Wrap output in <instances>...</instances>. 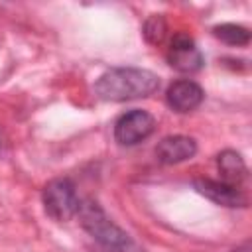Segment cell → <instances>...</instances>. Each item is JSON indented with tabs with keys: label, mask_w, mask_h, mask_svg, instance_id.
<instances>
[{
	"label": "cell",
	"mask_w": 252,
	"mask_h": 252,
	"mask_svg": "<svg viewBox=\"0 0 252 252\" xmlns=\"http://www.w3.org/2000/svg\"><path fill=\"white\" fill-rule=\"evenodd\" d=\"M159 89V77L154 71L138 67H112L104 71L96 83L94 93L102 100H134L146 98Z\"/></svg>",
	"instance_id": "obj_1"
},
{
	"label": "cell",
	"mask_w": 252,
	"mask_h": 252,
	"mask_svg": "<svg viewBox=\"0 0 252 252\" xmlns=\"http://www.w3.org/2000/svg\"><path fill=\"white\" fill-rule=\"evenodd\" d=\"M77 217L81 226L108 252H144L118 224L108 219L104 209L94 199H81Z\"/></svg>",
	"instance_id": "obj_2"
},
{
	"label": "cell",
	"mask_w": 252,
	"mask_h": 252,
	"mask_svg": "<svg viewBox=\"0 0 252 252\" xmlns=\"http://www.w3.org/2000/svg\"><path fill=\"white\" fill-rule=\"evenodd\" d=\"M41 203L47 217L57 222H67L77 217L81 199L77 195L75 183L69 177H55L43 187Z\"/></svg>",
	"instance_id": "obj_3"
},
{
	"label": "cell",
	"mask_w": 252,
	"mask_h": 252,
	"mask_svg": "<svg viewBox=\"0 0 252 252\" xmlns=\"http://www.w3.org/2000/svg\"><path fill=\"white\" fill-rule=\"evenodd\" d=\"M156 130V118L142 108L124 112L114 122V140L120 146H136Z\"/></svg>",
	"instance_id": "obj_4"
},
{
	"label": "cell",
	"mask_w": 252,
	"mask_h": 252,
	"mask_svg": "<svg viewBox=\"0 0 252 252\" xmlns=\"http://www.w3.org/2000/svg\"><path fill=\"white\" fill-rule=\"evenodd\" d=\"M165 57H167V63L181 73H195L205 63L203 53L199 51L195 39L185 32H177L171 37V43H169Z\"/></svg>",
	"instance_id": "obj_5"
},
{
	"label": "cell",
	"mask_w": 252,
	"mask_h": 252,
	"mask_svg": "<svg viewBox=\"0 0 252 252\" xmlns=\"http://www.w3.org/2000/svg\"><path fill=\"white\" fill-rule=\"evenodd\" d=\"M193 187L197 189V193H201L203 197H207L209 201L228 207V209H236V207H246L248 199L246 195L230 183L224 181H217V179H195Z\"/></svg>",
	"instance_id": "obj_6"
},
{
	"label": "cell",
	"mask_w": 252,
	"mask_h": 252,
	"mask_svg": "<svg viewBox=\"0 0 252 252\" xmlns=\"http://www.w3.org/2000/svg\"><path fill=\"white\" fill-rule=\"evenodd\" d=\"M205 98V91L191 79H177L165 91V102L175 112H191Z\"/></svg>",
	"instance_id": "obj_7"
},
{
	"label": "cell",
	"mask_w": 252,
	"mask_h": 252,
	"mask_svg": "<svg viewBox=\"0 0 252 252\" xmlns=\"http://www.w3.org/2000/svg\"><path fill=\"white\" fill-rule=\"evenodd\" d=\"M195 154H197V142L191 136H183V134L165 136L156 146V158L165 165L187 161Z\"/></svg>",
	"instance_id": "obj_8"
},
{
	"label": "cell",
	"mask_w": 252,
	"mask_h": 252,
	"mask_svg": "<svg viewBox=\"0 0 252 252\" xmlns=\"http://www.w3.org/2000/svg\"><path fill=\"white\" fill-rule=\"evenodd\" d=\"M217 167L222 177L220 181L236 185V187H238V183H242L248 177V167H246L242 156L234 150H222L217 156Z\"/></svg>",
	"instance_id": "obj_9"
},
{
	"label": "cell",
	"mask_w": 252,
	"mask_h": 252,
	"mask_svg": "<svg viewBox=\"0 0 252 252\" xmlns=\"http://www.w3.org/2000/svg\"><path fill=\"white\" fill-rule=\"evenodd\" d=\"M213 35L228 45H248L250 43V32L244 26L238 24H220L213 28Z\"/></svg>",
	"instance_id": "obj_10"
},
{
	"label": "cell",
	"mask_w": 252,
	"mask_h": 252,
	"mask_svg": "<svg viewBox=\"0 0 252 252\" xmlns=\"http://www.w3.org/2000/svg\"><path fill=\"white\" fill-rule=\"evenodd\" d=\"M142 33H144V37H146L148 43H152V45L161 43L163 37H165V33H167V22H165L163 14H152L144 22Z\"/></svg>",
	"instance_id": "obj_11"
},
{
	"label": "cell",
	"mask_w": 252,
	"mask_h": 252,
	"mask_svg": "<svg viewBox=\"0 0 252 252\" xmlns=\"http://www.w3.org/2000/svg\"><path fill=\"white\" fill-rule=\"evenodd\" d=\"M230 252H250V244L246 242V244H242V246H238V248H234V250H230Z\"/></svg>",
	"instance_id": "obj_12"
}]
</instances>
